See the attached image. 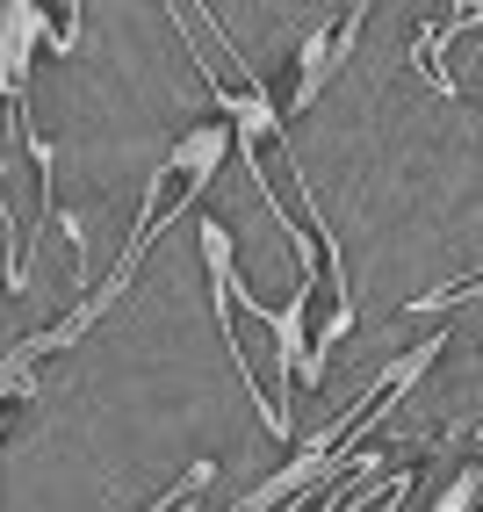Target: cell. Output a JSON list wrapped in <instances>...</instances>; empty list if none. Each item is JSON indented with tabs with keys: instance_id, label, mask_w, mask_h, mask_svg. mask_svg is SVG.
I'll use <instances>...</instances> for the list:
<instances>
[{
	"instance_id": "obj_1",
	"label": "cell",
	"mask_w": 483,
	"mask_h": 512,
	"mask_svg": "<svg viewBox=\"0 0 483 512\" xmlns=\"http://www.w3.org/2000/svg\"><path fill=\"white\" fill-rule=\"evenodd\" d=\"M224 152H231V123H224V116H202L188 138L166 152V166H159L152 188H145V210H137V224H130V238H123V253H116V267H109V282L87 289L94 325H101V318H109L116 303L130 296V282H137V267H145V246H152V238H166V231H174L202 195H210Z\"/></svg>"
},
{
	"instance_id": "obj_2",
	"label": "cell",
	"mask_w": 483,
	"mask_h": 512,
	"mask_svg": "<svg viewBox=\"0 0 483 512\" xmlns=\"http://www.w3.org/2000/svg\"><path fill=\"white\" fill-rule=\"evenodd\" d=\"M440 347H447V332H440V339H419L411 354H397V361H390L383 375H375V383H368V390H361V397L347 404V412H339V419L325 426V433H310V440H303L289 469H274L267 484H260V491H253L246 505H231V512H274V505H289V498H296L303 484H318V476H332V469H339V462H347V455L361 448V440H368V433H383L390 404H397V397H404L411 383H419V375H426L433 361H440Z\"/></svg>"
},
{
	"instance_id": "obj_3",
	"label": "cell",
	"mask_w": 483,
	"mask_h": 512,
	"mask_svg": "<svg viewBox=\"0 0 483 512\" xmlns=\"http://www.w3.org/2000/svg\"><path fill=\"white\" fill-rule=\"evenodd\" d=\"M195 238H202V267H210V318H217V332H224V354H231V368H238V383H246L253 412H260V426H267V440H289L282 404H274V390L253 375V354H246V339H238V318H231V267H238V238H231V224H224V217H202V224H195Z\"/></svg>"
},
{
	"instance_id": "obj_4",
	"label": "cell",
	"mask_w": 483,
	"mask_h": 512,
	"mask_svg": "<svg viewBox=\"0 0 483 512\" xmlns=\"http://www.w3.org/2000/svg\"><path fill=\"white\" fill-rule=\"evenodd\" d=\"M29 15H37V37H44V51H80V29H87V8L80 0H29Z\"/></svg>"
},
{
	"instance_id": "obj_5",
	"label": "cell",
	"mask_w": 483,
	"mask_h": 512,
	"mask_svg": "<svg viewBox=\"0 0 483 512\" xmlns=\"http://www.w3.org/2000/svg\"><path fill=\"white\" fill-rule=\"evenodd\" d=\"M368 8H375V0H347V8H339V22H332V65H347V51L361 44V29H368Z\"/></svg>"
},
{
	"instance_id": "obj_6",
	"label": "cell",
	"mask_w": 483,
	"mask_h": 512,
	"mask_svg": "<svg viewBox=\"0 0 483 512\" xmlns=\"http://www.w3.org/2000/svg\"><path fill=\"white\" fill-rule=\"evenodd\" d=\"M469 296H476V275H462L455 289H433V296H419V303H404V318H433L440 303H469Z\"/></svg>"
}]
</instances>
